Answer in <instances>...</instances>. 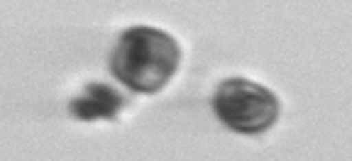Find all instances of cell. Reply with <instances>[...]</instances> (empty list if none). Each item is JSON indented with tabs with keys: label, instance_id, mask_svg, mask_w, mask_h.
Masks as SVG:
<instances>
[{
	"label": "cell",
	"instance_id": "1",
	"mask_svg": "<svg viewBox=\"0 0 352 161\" xmlns=\"http://www.w3.org/2000/svg\"><path fill=\"white\" fill-rule=\"evenodd\" d=\"M182 64V49L164 29L138 25L120 34L110 54V73L135 93H157Z\"/></svg>",
	"mask_w": 352,
	"mask_h": 161
},
{
	"label": "cell",
	"instance_id": "2",
	"mask_svg": "<svg viewBox=\"0 0 352 161\" xmlns=\"http://www.w3.org/2000/svg\"><path fill=\"white\" fill-rule=\"evenodd\" d=\"M213 112L228 129L262 134L279 120V98L250 78H226L213 93Z\"/></svg>",
	"mask_w": 352,
	"mask_h": 161
},
{
	"label": "cell",
	"instance_id": "3",
	"mask_svg": "<svg viewBox=\"0 0 352 161\" xmlns=\"http://www.w3.org/2000/svg\"><path fill=\"white\" fill-rule=\"evenodd\" d=\"M125 108V95L105 84H88L81 95L72 100L69 112L81 123L113 120Z\"/></svg>",
	"mask_w": 352,
	"mask_h": 161
}]
</instances>
